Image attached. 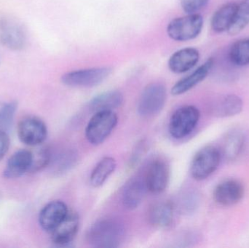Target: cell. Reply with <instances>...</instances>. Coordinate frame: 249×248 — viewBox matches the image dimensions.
Wrapping results in <instances>:
<instances>
[{
  "label": "cell",
  "mask_w": 249,
  "mask_h": 248,
  "mask_svg": "<svg viewBox=\"0 0 249 248\" xmlns=\"http://www.w3.org/2000/svg\"><path fill=\"white\" fill-rule=\"evenodd\" d=\"M124 236L122 224L115 220L102 219L96 221L89 228L86 239L92 247L112 248L121 246Z\"/></svg>",
  "instance_id": "obj_1"
},
{
  "label": "cell",
  "mask_w": 249,
  "mask_h": 248,
  "mask_svg": "<svg viewBox=\"0 0 249 248\" xmlns=\"http://www.w3.org/2000/svg\"><path fill=\"white\" fill-rule=\"evenodd\" d=\"M118 122V116L114 111L96 112L86 127L88 141L93 146L103 144L116 128Z\"/></svg>",
  "instance_id": "obj_2"
},
{
  "label": "cell",
  "mask_w": 249,
  "mask_h": 248,
  "mask_svg": "<svg viewBox=\"0 0 249 248\" xmlns=\"http://www.w3.org/2000/svg\"><path fill=\"white\" fill-rule=\"evenodd\" d=\"M220 151L213 146H207L199 150L192 160L190 173L196 181H203L212 176L221 163Z\"/></svg>",
  "instance_id": "obj_3"
},
{
  "label": "cell",
  "mask_w": 249,
  "mask_h": 248,
  "mask_svg": "<svg viewBox=\"0 0 249 248\" xmlns=\"http://www.w3.org/2000/svg\"><path fill=\"white\" fill-rule=\"evenodd\" d=\"M203 27V17L193 13L171 20L167 26V33L174 40L186 42L197 37Z\"/></svg>",
  "instance_id": "obj_4"
},
{
  "label": "cell",
  "mask_w": 249,
  "mask_h": 248,
  "mask_svg": "<svg viewBox=\"0 0 249 248\" xmlns=\"http://www.w3.org/2000/svg\"><path fill=\"white\" fill-rule=\"evenodd\" d=\"M166 89L160 83L148 84L141 95L138 103V113L142 117H152L159 114L166 102Z\"/></svg>",
  "instance_id": "obj_5"
},
{
  "label": "cell",
  "mask_w": 249,
  "mask_h": 248,
  "mask_svg": "<svg viewBox=\"0 0 249 248\" xmlns=\"http://www.w3.org/2000/svg\"><path fill=\"white\" fill-rule=\"evenodd\" d=\"M200 111L194 106H184L175 111L170 119V134L176 139L188 136L197 126L200 119Z\"/></svg>",
  "instance_id": "obj_6"
},
{
  "label": "cell",
  "mask_w": 249,
  "mask_h": 248,
  "mask_svg": "<svg viewBox=\"0 0 249 248\" xmlns=\"http://www.w3.org/2000/svg\"><path fill=\"white\" fill-rule=\"evenodd\" d=\"M112 72L109 67L86 68L66 73L61 77L65 85L71 87H92L103 83Z\"/></svg>",
  "instance_id": "obj_7"
},
{
  "label": "cell",
  "mask_w": 249,
  "mask_h": 248,
  "mask_svg": "<svg viewBox=\"0 0 249 248\" xmlns=\"http://www.w3.org/2000/svg\"><path fill=\"white\" fill-rule=\"evenodd\" d=\"M19 139L30 147L41 145L48 136V128L45 122L36 116H26L18 125Z\"/></svg>",
  "instance_id": "obj_8"
},
{
  "label": "cell",
  "mask_w": 249,
  "mask_h": 248,
  "mask_svg": "<svg viewBox=\"0 0 249 248\" xmlns=\"http://www.w3.org/2000/svg\"><path fill=\"white\" fill-rule=\"evenodd\" d=\"M0 42L3 46L20 50L26 44V33L21 24L10 17L0 18Z\"/></svg>",
  "instance_id": "obj_9"
},
{
  "label": "cell",
  "mask_w": 249,
  "mask_h": 248,
  "mask_svg": "<svg viewBox=\"0 0 249 248\" xmlns=\"http://www.w3.org/2000/svg\"><path fill=\"white\" fill-rule=\"evenodd\" d=\"M169 180V166L165 162L157 160L149 165L144 177L147 191L155 195L162 193L168 187Z\"/></svg>",
  "instance_id": "obj_10"
},
{
  "label": "cell",
  "mask_w": 249,
  "mask_h": 248,
  "mask_svg": "<svg viewBox=\"0 0 249 248\" xmlns=\"http://www.w3.org/2000/svg\"><path fill=\"white\" fill-rule=\"evenodd\" d=\"M80 217L75 211H70L62 222L51 231V240L59 247L68 246L72 243L78 232Z\"/></svg>",
  "instance_id": "obj_11"
},
{
  "label": "cell",
  "mask_w": 249,
  "mask_h": 248,
  "mask_svg": "<svg viewBox=\"0 0 249 248\" xmlns=\"http://www.w3.org/2000/svg\"><path fill=\"white\" fill-rule=\"evenodd\" d=\"M244 193L245 189L241 182L236 180L225 181L215 188L213 199L222 206H233L243 199Z\"/></svg>",
  "instance_id": "obj_12"
},
{
  "label": "cell",
  "mask_w": 249,
  "mask_h": 248,
  "mask_svg": "<svg viewBox=\"0 0 249 248\" xmlns=\"http://www.w3.org/2000/svg\"><path fill=\"white\" fill-rule=\"evenodd\" d=\"M70 210L62 201H52L39 213V223L42 230L51 233L66 218Z\"/></svg>",
  "instance_id": "obj_13"
},
{
  "label": "cell",
  "mask_w": 249,
  "mask_h": 248,
  "mask_svg": "<svg viewBox=\"0 0 249 248\" xmlns=\"http://www.w3.org/2000/svg\"><path fill=\"white\" fill-rule=\"evenodd\" d=\"M214 65V60L210 58L193 73L177 82L172 87L171 93L174 96H180L192 90L199 83L203 82L209 75Z\"/></svg>",
  "instance_id": "obj_14"
},
{
  "label": "cell",
  "mask_w": 249,
  "mask_h": 248,
  "mask_svg": "<svg viewBox=\"0 0 249 248\" xmlns=\"http://www.w3.org/2000/svg\"><path fill=\"white\" fill-rule=\"evenodd\" d=\"M200 59V53L194 48H186L174 52L169 61L168 67L172 72L182 74L191 70Z\"/></svg>",
  "instance_id": "obj_15"
},
{
  "label": "cell",
  "mask_w": 249,
  "mask_h": 248,
  "mask_svg": "<svg viewBox=\"0 0 249 248\" xmlns=\"http://www.w3.org/2000/svg\"><path fill=\"white\" fill-rule=\"evenodd\" d=\"M245 145V133L241 130H232L225 135L219 151L225 160L234 161L241 155Z\"/></svg>",
  "instance_id": "obj_16"
},
{
  "label": "cell",
  "mask_w": 249,
  "mask_h": 248,
  "mask_svg": "<svg viewBox=\"0 0 249 248\" xmlns=\"http://www.w3.org/2000/svg\"><path fill=\"white\" fill-rule=\"evenodd\" d=\"M146 191L144 179L135 177L130 179L126 183L123 192V203L124 208L130 211L139 208L143 202Z\"/></svg>",
  "instance_id": "obj_17"
},
{
  "label": "cell",
  "mask_w": 249,
  "mask_h": 248,
  "mask_svg": "<svg viewBox=\"0 0 249 248\" xmlns=\"http://www.w3.org/2000/svg\"><path fill=\"white\" fill-rule=\"evenodd\" d=\"M175 207L170 201H160L154 203L148 211V220L154 227L167 228L172 224Z\"/></svg>",
  "instance_id": "obj_18"
},
{
  "label": "cell",
  "mask_w": 249,
  "mask_h": 248,
  "mask_svg": "<svg viewBox=\"0 0 249 248\" xmlns=\"http://www.w3.org/2000/svg\"><path fill=\"white\" fill-rule=\"evenodd\" d=\"M32 165V152L28 150H19L7 161L3 176L8 179H17L29 172Z\"/></svg>",
  "instance_id": "obj_19"
},
{
  "label": "cell",
  "mask_w": 249,
  "mask_h": 248,
  "mask_svg": "<svg viewBox=\"0 0 249 248\" xmlns=\"http://www.w3.org/2000/svg\"><path fill=\"white\" fill-rule=\"evenodd\" d=\"M244 108L242 99L235 94L226 95L218 99L212 107V113L219 118L231 117L239 115Z\"/></svg>",
  "instance_id": "obj_20"
},
{
  "label": "cell",
  "mask_w": 249,
  "mask_h": 248,
  "mask_svg": "<svg viewBox=\"0 0 249 248\" xmlns=\"http://www.w3.org/2000/svg\"><path fill=\"white\" fill-rule=\"evenodd\" d=\"M238 4L228 2L221 6L213 13L211 21L212 30L216 33L228 32L232 24Z\"/></svg>",
  "instance_id": "obj_21"
},
{
  "label": "cell",
  "mask_w": 249,
  "mask_h": 248,
  "mask_svg": "<svg viewBox=\"0 0 249 248\" xmlns=\"http://www.w3.org/2000/svg\"><path fill=\"white\" fill-rule=\"evenodd\" d=\"M124 101V96L121 92L110 90L95 96L89 102V108L95 113L101 111H113L121 107Z\"/></svg>",
  "instance_id": "obj_22"
},
{
  "label": "cell",
  "mask_w": 249,
  "mask_h": 248,
  "mask_svg": "<svg viewBox=\"0 0 249 248\" xmlns=\"http://www.w3.org/2000/svg\"><path fill=\"white\" fill-rule=\"evenodd\" d=\"M117 167L116 160L112 157H105L98 163L92 171L90 183L93 187H101Z\"/></svg>",
  "instance_id": "obj_23"
},
{
  "label": "cell",
  "mask_w": 249,
  "mask_h": 248,
  "mask_svg": "<svg viewBox=\"0 0 249 248\" xmlns=\"http://www.w3.org/2000/svg\"><path fill=\"white\" fill-rule=\"evenodd\" d=\"M228 57L231 62L237 66L249 65V37L234 42L230 48Z\"/></svg>",
  "instance_id": "obj_24"
},
{
  "label": "cell",
  "mask_w": 249,
  "mask_h": 248,
  "mask_svg": "<svg viewBox=\"0 0 249 248\" xmlns=\"http://www.w3.org/2000/svg\"><path fill=\"white\" fill-rule=\"evenodd\" d=\"M78 160L77 151L68 149L60 153L54 160L51 159V163H52L54 173L63 174L71 170L77 164Z\"/></svg>",
  "instance_id": "obj_25"
},
{
  "label": "cell",
  "mask_w": 249,
  "mask_h": 248,
  "mask_svg": "<svg viewBox=\"0 0 249 248\" xmlns=\"http://www.w3.org/2000/svg\"><path fill=\"white\" fill-rule=\"evenodd\" d=\"M249 24V0H244L238 4V9L232 24L228 31L230 34H238Z\"/></svg>",
  "instance_id": "obj_26"
},
{
  "label": "cell",
  "mask_w": 249,
  "mask_h": 248,
  "mask_svg": "<svg viewBox=\"0 0 249 248\" xmlns=\"http://www.w3.org/2000/svg\"><path fill=\"white\" fill-rule=\"evenodd\" d=\"M36 149L32 152V165L29 173H35L43 170L51 164L52 154L48 147L35 146Z\"/></svg>",
  "instance_id": "obj_27"
},
{
  "label": "cell",
  "mask_w": 249,
  "mask_h": 248,
  "mask_svg": "<svg viewBox=\"0 0 249 248\" xmlns=\"http://www.w3.org/2000/svg\"><path fill=\"white\" fill-rule=\"evenodd\" d=\"M17 106L15 101L0 102V129L4 131L10 129Z\"/></svg>",
  "instance_id": "obj_28"
},
{
  "label": "cell",
  "mask_w": 249,
  "mask_h": 248,
  "mask_svg": "<svg viewBox=\"0 0 249 248\" xmlns=\"http://www.w3.org/2000/svg\"><path fill=\"white\" fill-rule=\"evenodd\" d=\"M147 151V143L145 140H142L137 143L132 151L131 155H130V160H129V166L130 167H134L135 166L137 165L142 161V160H143V157Z\"/></svg>",
  "instance_id": "obj_29"
},
{
  "label": "cell",
  "mask_w": 249,
  "mask_h": 248,
  "mask_svg": "<svg viewBox=\"0 0 249 248\" xmlns=\"http://www.w3.org/2000/svg\"><path fill=\"white\" fill-rule=\"evenodd\" d=\"M209 1V0H181V4L186 13L193 14L206 7Z\"/></svg>",
  "instance_id": "obj_30"
},
{
  "label": "cell",
  "mask_w": 249,
  "mask_h": 248,
  "mask_svg": "<svg viewBox=\"0 0 249 248\" xmlns=\"http://www.w3.org/2000/svg\"><path fill=\"white\" fill-rule=\"evenodd\" d=\"M10 147V138L6 131L0 129V161L4 158Z\"/></svg>",
  "instance_id": "obj_31"
}]
</instances>
